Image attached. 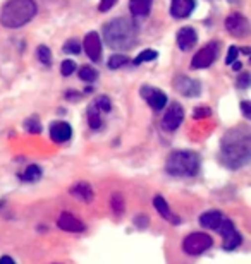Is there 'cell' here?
<instances>
[{"mask_svg": "<svg viewBox=\"0 0 251 264\" xmlns=\"http://www.w3.org/2000/svg\"><path fill=\"white\" fill-rule=\"evenodd\" d=\"M218 55V43L211 41L209 45L203 46L200 52H196V55L191 60V69H205L210 67L215 62Z\"/></svg>", "mask_w": 251, "mask_h": 264, "instance_id": "7", "label": "cell"}, {"mask_svg": "<svg viewBox=\"0 0 251 264\" xmlns=\"http://www.w3.org/2000/svg\"><path fill=\"white\" fill-rule=\"evenodd\" d=\"M248 84H250V74H241V77H239V81H238V86L239 88H243V89H246L248 88Z\"/></svg>", "mask_w": 251, "mask_h": 264, "instance_id": "36", "label": "cell"}, {"mask_svg": "<svg viewBox=\"0 0 251 264\" xmlns=\"http://www.w3.org/2000/svg\"><path fill=\"white\" fill-rule=\"evenodd\" d=\"M157 57H159V53L155 52V50H145V52H141L138 57L134 59V64L136 66H139V64L143 62H150V60H155Z\"/></svg>", "mask_w": 251, "mask_h": 264, "instance_id": "25", "label": "cell"}, {"mask_svg": "<svg viewBox=\"0 0 251 264\" xmlns=\"http://www.w3.org/2000/svg\"><path fill=\"white\" fill-rule=\"evenodd\" d=\"M241 108H243V113H245V117L251 118V105H250V101H243Z\"/></svg>", "mask_w": 251, "mask_h": 264, "instance_id": "37", "label": "cell"}, {"mask_svg": "<svg viewBox=\"0 0 251 264\" xmlns=\"http://www.w3.org/2000/svg\"><path fill=\"white\" fill-rule=\"evenodd\" d=\"M222 220H224V215L218 209H209V211H205L200 216V225L210 230H217L220 226Z\"/></svg>", "mask_w": 251, "mask_h": 264, "instance_id": "18", "label": "cell"}, {"mask_svg": "<svg viewBox=\"0 0 251 264\" xmlns=\"http://www.w3.org/2000/svg\"><path fill=\"white\" fill-rule=\"evenodd\" d=\"M195 10V0H172L170 14L177 19L188 17Z\"/></svg>", "mask_w": 251, "mask_h": 264, "instance_id": "15", "label": "cell"}, {"mask_svg": "<svg viewBox=\"0 0 251 264\" xmlns=\"http://www.w3.org/2000/svg\"><path fill=\"white\" fill-rule=\"evenodd\" d=\"M110 208L114 209V213H123L124 211V199L121 194H114L110 199Z\"/></svg>", "mask_w": 251, "mask_h": 264, "instance_id": "29", "label": "cell"}, {"mask_svg": "<svg viewBox=\"0 0 251 264\" xmlns=\"http://www.w3.org/2000/svg\"><path fill=\"white\" fill-rule=\"evenodd\" d=\"M196 39H198V36H196V31L193 30V28L186 26V28H182V30H179L177 45H179V48H181V50H184V52L191 50L193 46H195Z\"/></svg>", "mask_w": 251, "mask_h": 264, "instance_id": "17", "label": "cell"}, {"mask_svg": "<svg viewBox=\"0 0 251 264\" xmlns=\"http://www.w3.org/2000/svg\"><path fill=\"white\" fill-rule=\"evenodd\" d=\"M93 105H95V107L98 108L100 112H105V113H107V112L112 110V103H110V98H109V96H105V95L98 96Z\"/></svg>", "mask_w": 251, "mask_h": 264, "instance_id": "27", "label": "cell"}, {"mask_svg": "<svg viewBox=\"0 0 251 264\" xmlns=\"http://www.w3.org/2000/svg\"><path fill=\"white\" fill-rule=\"evenodd\" d=\"M38 60H40L42 64H45V66H50V64H52V52H50L48 46H45V45L38 46Z\"/></svg>", "mask_w": 251, "mask_h": 264, "instance_id": "26", "label": "cell"}, {"mask_svg": "<svg viewBox=\"0 0 251 264\" xmlns=\"http://www.w3.org/2000/svg\"><path fill=\"white\" fill-rule=\"evenodd\" d=\"M134 225L138 226V228H146V225H148V218H146L145 215H139L134 218Z\"/></svg>", "mask_w": 251, "mask_h": 264, "instance_id": "35", "label": "cell"}, {"mask_svg": "<svg viewBox=\"0 0 251 264\" xmlns=\"http://www.w3.org/2000/svg\"><path fill=\"white\" fill-rule=\"evenodd\" d=\"M66 96H67V100H73V98L78 100V98H80V95H76V93H67Z\"/></svg>", "mask_w": 251, "mask_h": 264, "instance_id": "39", "label": "cell"}, {"mask_svg": "<svg viewBox=\"0 0 251 264\" xmlns=\"http://www.w3.org/2000/svg\"><path fill=\"white\" fill-rule=\"evenodd\" d=\"M76 71V62H73V60H64L62 66H60V72H62V75H71L73 72Z\"/></svg>", "mask_w": 251, "mask_h": 264, "instance_id": "31", "label": "cell"}, {"mask_svg": "<svg viewBox=\"0 0 251 264\" xmlns=\"http://www.w3.org/2000/svg\"><path fill=\"white\" fill-rule=\"evenodd\" d=\"M38 12L35 0H9L0 12V24L9 30H17L28 24Z\"/></svg>", "mask_w": 251, "mask_h": 264, "instance_id": "2", "label": "cell"}, {"mask_svg": "<svg viewBox=\"0 0 251 264\" xmlns=\"http://www.w3.org/2000/svg\"><path fill=\"white\" fill-rule=\"evenodd\" d=\"M57 225H59L60 230L71 231V233H80V231H84V228H86L83 222H80L76 216H73L71 213H67V211H64L62 215L59 216Z\"/></svg>", "mask_w": 251, "mask_h": 264, "instance_id": "12", "label": "cell"}, {"mask_svg": "<svg viewBox=\"0 0 251 264\" xmlns=\"http://www.w3.org/2000/svg\"><path fill=\"white\" fill-rule=\"evenodd\" d=\"M69 194L71 196H74L78 201H81V202H91L93 197H95L91 186H89L88 182H78L76 186H73L69 189Z\"/></svg>", "mask_w": 251, "mask_h": 264, "instance_id": "19", "label": "cell"}, {"mask_svg": "<svg viewBox=\"0 0 251 264\" xmlns=\"http://www.w3.org/2000/svg\"><path fill=\"white\" fill-rule=\"evenodd\" d=\"M127 62L129 60L126 55H112L109 59V69H114V71H116V69H121L123 66H126Z\"/></svg>", "mask_w": 251, "mask_h": 264, "instance_id": "28", "label": "cell"}, {"mask_svg": "<svg viewBox=\"0 0 251 264\" xmlns=\"http://www.w3.org/2000/svg\"><path fill=\"white\" fill-rule=\"evenodd\" d=\"M238 55H239V48H238V46H231V48H229L227 57H225V64H229V66H231L234 60H238Z\"/></svg>", "mask_w": 251, "mask_h": 264, "instance_id": "32", "label": "cell"}, {"mask_svg": "<svg viewBox=\"0 0 251 264\" xmlns=\"http://www.w3.org/2000/svg\"><path fill=\"white\" fill-rule=\"evenodd\" d=\"M116 3H117V0H100L98 10H100V12H107V10L112 9Z\"/></svg>", "mask_w": 251, "mask_h": 264, "instance_id": "33", "label": "cell"}, {"mask_svg": "<svg viewBox=\"0 0 251 264\" xmlns=\"http://www.w3.org/2000/svg\"><path fill=\"white\" fill-rule=\"evenodd\" d=\"M166 170L172 177H195L200 172V156L188 150L172 151L166 161Z\"/></svg>", "mask_w": 251, "mask_h": 264, "instance_id": "4", "label": "cell"}, {"mask_svg": "<svg viewBox=\"0 0 251 264\" xmlns=\"http://www.w3.org/2000/svg\"><path fill=\"white\" fill-rule=\"evenodd\" d=\"M0 264H16V263H14V259L9 258V256H3V258H0Z\"/></svg>", "mask_w": 251, "mask_h": 264, "instance_id": "38", "label": "cell"}, {"mask_svg": "<svg viewBox=\"0 0 251 264\" xmlns=\"http://www.w3.org/2000/svg\"><path fill=\"white\" fill-rule=\"evenodd\" d=\"M24 131L31 134H40L42 132V124L37 117H30L28 120H24Z\"/></svg>", "mask_w": 251, "mask_h": 264, "instance_id": "24", "label": "cell"}, {"mask_svg": "<svg viewBox=\"0 0 251 264\" xmlns=\"http://www.w3.org/2000/svg\"><path fill=\"white\" fill-rule=\"evenodd\" d=\"M211 112L210 108H196L195 112H193V118H205V117H210Z\"/></svg>", "mask_w": 251, "mask_h": 264, "instance_id": "34", "label": "cell"}, {"mask_svg": "<svg viewBox=\"0 0 251 264\" xmlns=\"http://www.w3.org/2000/svg\"><path fill=\"white\" fill-rule=\"evenodd\" d=\"M83 48L86 52V55L93 60V62H100L102 59V41H100V35L91 31L84 36V43H83Z\"/></svg>", "mask_w": 251, "mask_h": 264, "instance_id": "11", "label": "cell"}, {"mask_svg": "<svg viewBox=\"0 0 251 264\" xmlns=\"http://www.w3.org/2000/svg\"><path fill=\"white\" fill-rule=\"evenodd\" d=\"M202 86L196 79H191L188 75H177L174 79V89L177 93H181L182 96H188V98H195V96H200L202 93Z\"/></svg>", "mask_w": 251, "mask_h": 264, "instance_id": "8", "label": "cell"}, {"mask_svg": "<svg viewBox=\"0 0 251 264\" xmlns=\"http://www.w3.org/2000/svg\"><path fill=\"white\" fill-rule=\"evenodd\" d=\"M103 39L110 48L124 50L134 43L136 39V28L126 17H119V19L110 21L103 28Z\"/></svg>", "mask_w": 251, "mask_h": 264, "instance_id": "3", "label": "cell"}, {"mask_svg": "<svg viewBox=\"0 0 251 264\" xmlns=\"http://www.w3.org/2000/svg\"><path fill=\"white\" fill-rule=\"evenodd\" d=\"M78 74H80V79H81V81H86V82H95L96 77H98V72H96L93 67H89V66L80 67Z\"/></svg>", "mask_w": 251, "mask_h": 264, "instance_id": "23", "label": "cell"}, {"mask_svg": "<svg viewBox=\"0 0 251 264\" xmlns=\"http://www.w3.org/2000/svg\"><path fill=\"white\" fill-rule=\"evenodd\" d=\"M213 245V238L203 231H193L182 240V249L188 256H200Z\"/></svg>", "mask_w": 251, "mask_h": 264, "instance_id": "5", "label": "cell"}, {"mask_svg": "<svg viewBox=\"0 0 251 264\" xmlns=\"http://www.w3.org/2000/svg\"><path fill=\"white\" fill-rule=\"evenodd\" d=\"M141 96L148 101L150 107H152L153 110H162V108H166V105H167V96L164 95L160 89L148 88V86H146V88L141 89Z\"/></svg>", "mask_w": 251, "mask_h": 264, "instance_id": "14", "label": "cell"}, {"mask_svg": "<svg viewBox=\"0 0 251 264\" xmlns=\"http://www.w3.org/2000/svg\"><path fill=\"white\" fill-rule=\"evenodd\" d=\"M225 28H227V31L232 36H246L250 31L248 19L239 12L229 14L227 19H225Z\"/></svg>", "mask_w": 251, "mask_h": 264, "instance_id": "9", "label": "cell"}, {"mask_svg": "<svg viewBox=\"0 0 251 264\" xmlns=\"http://www.w3.org/2000/svg\"><path fill=\"white\" fill-rule=\"evenodd\" d=\"M64 52L78 55V53L81 52V45L78 43V39H67V41L64 43Z\"/></svg>", "mask_w": 251, "mask_h": 264, "instance_id": "30", "label": "cell"}, {"mask_svg": "<svg viewBox=\"0 0 251 264\" xmlns=\"http://www.w3.org/2000/svg\"><path fill=\"white\" fill-rule=\"evenodd\" d=\"M71 136H73V129H71V125L67 124V122L57 120L50 125V137H52L53 143H57V144L67 143V141L71 139Z\"/></svg>", "mask_w": 251, "mask_h": 264, "instance_id": "13", "label": "cell"}, {"mask_svg": "<svg viewBox=\"0 0 251 264\" xmlns=\"http://www.w3.org/2000/svg\"><path fill=\"white\" fill-rule=\"evenodd\" d=\"M220 154L224 165L229 168H241L250 161L251 156V136L246 127L231 129L220 144Z\"/></svg>", "mask_w": 251, "mask_h": 264, "instance_id": "1", "label": "cell"}, {"mask_svg": "<svg viewBox=\"0 0 251 264\" xmlns=\"http://www.w3.org/2000/svg\"><path fill=\"white\" fill-rule=\"evenodd\" d=\"M40 177H42V168H40V166H38V165H30L23 172L21 180H24V182H37V180H40Z\"/></svg>", "mask_w": 251, "mask_h": 264, "instance_id": "22", "label": "cell"}, {"mask_svg": "<svg viewBox=\"0 0 251 264\" xmlns=\"http://www.w3.org/2000/svg\"><path fill=\"white\" fill-rule=\"evenodd\" d=\"M217 231L222 235V238H224V240H222V247H224L225 251H234V249H238L239 245H241L243 237H241V233L236 230L234 223H232L231 220H227V218L222 220Z\"/></svg>", "mask_w": 251, "mask_h": 264, "instance_id": "6", "label": "cell"}, {"mask_svg": "<svg viewBox=\"0 0 251 264\" xmlns=\"http://www.w3.org/2000/svg\"><path fill=\"white\" fill-rule=\"evenodd\" d=\"M153 208H155L157 211L160 213V216H162L164 220H167V222L174 223V225H179V223H181V218H179V216H175L174 213H172V209L168 208L167 201L162 196H155V197H153Z\"/></svg>", "mask_w": 251, "mask_h": 264, "instance_id": "16", "label": "cell"}, {"mask_svg": "<svg viewBox=\"0 0 251 264\" xmlns=\"http://www.w3.org/2000/svg\"><path fill=\"white\" fill-rule=\"evenodd\" d=\"M153 0H131L129 2V10L134 17H145L152 10Z\"/></svg>", "mask_w": 251, "mask_h": 264, "instance_id": "20", "label": "cell"}, {"mask_svg": "<svg viewBox=\"0 0 251 264\" xmlns=\"http://www.w3.org/2000/svg\"><path fill=\"white\" fill-rule=\"evenodd\" d=\"M184 120V110L179 103H172L162 118V127L166 131H175Z\"/></svg>", "mask_w": 251, "mask_h": 264, "instance_id": "10", "label": "cell"}, {"mask_svg": "<svg viewBox=\"0 0 251 264\" xmlns=\"http://www.w3.org/2000/svg\"><path fill=\"white\" fill-rule=\"evenodd\" d=\"M88 124L91 129L102 127V112H100L95 105H91V107L88 108Z\"/></svg>", "mask_w": 251, "mask_h": 264, "instance_id": "21", "label": "cell"}]
</instances>
